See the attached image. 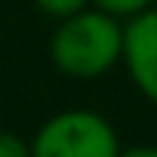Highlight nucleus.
<instances>
[{"label":"nucleus","instance_id":"obj_1","mask_svg":"<svg viewBox=\"0 0 157 157\" xmlns=\"http://www.w3.org/2000/svg\"><path fill=\"white\" fill-rule=\"evenodd\" d=\"M52 62L72 78H95L124 56V26L105 10H82L59 23L49 43Z\"/></svg>","mask_w":157,"mask_h":157},{"label":"nucleus","instance_id":"obj_2","mask_svg":"<svg viewBox=\"0 0 157 157\" xmlns=\"http://www.w3.org/2000/svg\"><path fill=\"white\" fill-rule=\"evenodd\" d=\"M33 157H118V134L101 115L88 108L59 111L36 131Z\"/></svg>","mask_w":157,"mask_h":157},{"label":"nucleus","instance_id":"obj_3","mask_svg":"<svg viewBox=\"0 0 157 157\" xmlns=\"http://www.w3.org/2000/svg\"><path fill=\"white\" fill-rule=\"evenodd\" d=\"M121 62L128 66L137 92L157 101V7L128 20Z\"/></svg>","mask_w":157,"mask_h":157},{"label":"nucleus","instance_id":"obj_4","mask_svg":"<svg viewBox=\"0 0 157 157\" xmlns=\"http://www.w3.org/2000/svg\"><path fill=\"white\" fill-rule=\"evenodd\" d=\"M98 10H105L111 17H137V13H144V10L154 7V0H92Z\"/></svg>","mask_w":157,"mask_h":157},{"label":"nucleus","instance_id":"obj_5","mask_svg":"<svg viewBox=\"0 0 157 157\" xmlns=\"http://www.w3.org/2000/svg\"><path fill=\"white\" fill-rule=\"evenodd\" d=\"M88 3H92V0H36V7L43 10L46 17H56V20L75 17V13H82Z\"/></svg>","mask_w":157,"mask_h":157},{"label":"nucleus","instance_id":"obj_6","mask_svg":"<svg viewBox=\"0 0 157 157\" xmlns=\"http://www.w3.org/2000/svg\"><path fill=\"white\" fill-rule=\"evenodd\" d=\"M0 157H33V147L13 131H0Z\"/></svg>","mask_w":157,"mask_h":157},{"label":"nucleus","instance_id":"obj_7","mask_svg":"<svg viewBox=\"0 0 157 157\" xmlns=\"http://www.w3.org/2000/svg\"><path fill=\"white\" fill-rule=\"evenodd\" d=\"M118 157H157V147H147V144H141V147H128V151H121Z\"/></svg>","mask_w":157,"mask_h":157}]
</instances>
